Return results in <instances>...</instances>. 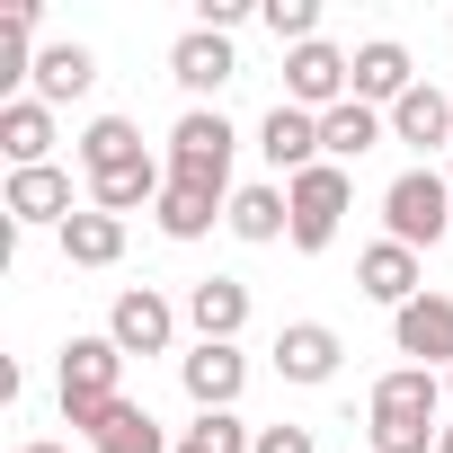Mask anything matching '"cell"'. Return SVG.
Instances as JSON below:
<instances>
[{
  "label": "cell",
  "mask_w": 453,
  "mask_h": 453,
  "mask_svg": "<svg viewBox=\"0 0 453 453\" xmlns=\"http://www.w3.org/2000/svg\"><path fill=\"white\" fill-rule=\"evenodd\" d=\"M444 409H453V373H444Z\"/></svg>",
  "instance_id": "1f68e13d"
},
{
  "label": "cell",
  "mask_w": 453,
  "mask_h": 453,
  "mask_svg": "<svg viewBox=\"0 0 453 453\" xmlns=\"http://www.w3.org/2000/svg\"><path fill=\"white\" fill-rule=\"evenodd\" d=\"M178 444H187V453H250L258 426H241V409H196V426H187Z\"/></svg>",
  "instance_id": "484cf974"
},
{
  "label": "cell",
  "mask_w": 453,
  "mask_h": 453,
  "mask_svg": "<svg viewBox=\"0 0 453 453\" xmlns=\"http://www.w3.org/2000/svg\"><path fill=\"white\" fill-rule=\"evenodd\" d=\"M391 142H409V151H453V98H444L435 81H418V89L391 107Z\"/></svg>",
  "instance_id": "ac0fdd59"
},
{
  "label": "cell",
  "mask_w": 453,
  "mask_h": 453,
  "mask_svg": "<svg viewBox=\"0 0 453 453\" xmlns=\"http://www.w3.org/2000/svg\"><path fill=\"white\" fill-rule=\"evenodd\" d=\"M89 453H178V444H169V426H160L142 400H125V409L89 435Z\"/></svg>",
  "instance_id": "d4e9b609"
},
{
  "label": "cell",
  "mask_w": 453,
  "mask_h": 453,
  "mask_svg": "<svg viewBox=\"0 0 453 453\" xmlns=\"http://www.w3.org/2000/svg\"><path fill=\"white\" fill-rule=\"evenodd\" d=\"M19 453H72V444H54V435H36V444H19Z\"/></svg>",
  "instance_id": "f546056e"
},
{
  "label": "cell",
  "mask_w": 453,
  "mask_h": 453,
  "mask_svg": "<svg viewBox=\"0 0 453 453\" xmlns=\"http://www.w3.org/2000/svg\"><path fill=\"white\" fill-rule=\"evenodd\" d=\"M232 241H250V250H267V241H285L294 232V204H285V178H258V187H241L232 196Z\"/></svg>",
  "instance_id": "d6986e66"
},
{
  "label": "cell",
  "mask_w": 453,
  "mask_h": 453,
  "mask_svg": "<svg viewBox=\"0 0 453 453\" xmlns=\"http://www.w3.org/2000/svg\"><path fill=\"white\" fill-rule=\"evenodd\" d=\"M258 19H267V36H276L285 54H294V45H320V0H267Z\"/></svg>",
  "instance_id": "4316f807"
},
{
  "label": "cell",
  "mask_w": 453,
  "mask_h": 453,
  "mask_svg": "<svg viewBox=\"0 0 453 453\" xmlns=\"http://www.w3.org/2000/svg\"><path fill=\"white\" fill-rule=\"evenodd\" d=\"M0 213H10V232H63V222L81 213L72 204V169H10Z\"/></svg>",
  "instance_id": "52a82bcc"
},
{
  "label": "cell",
  "mask_w": 453,
  "mask_h": 453,
  "mask_svg": "<svg viewBox=\"0 0 453 453\" xmlns=\"http://www.w3.org/2000/svg\"><path fill=\"white\" fill-rule=\"evenodd\" d=\"M250 453H320V444H311V426H258Z\"/></svg>",
  "instance_id": "f1b7e54d"
},
{
  "label": "cell",
  "mask_w": 453,
  "mask_h": 453,
  "mask_svg": "<svg viewBox=\"0 0 453 453\" xmlns=\"http://www.w3.org/2000/svg\"><path fill=\"white\" fill-rule=\"evenodd\" d=\"M98 89V54L89 45H45L36 54V81H27V98H45V107H72V98H89Z\"/></svg>",
  "instance_id": "ffe728a7"
},
{
  "label": "cell",
  "mask_w": 453,
  "mask_h": 453,
  "mask_svg": "<svg viewBox=\"0 0 453 453\" xmlns=\"http://www.w3.org/2000/svg\"><path fill=\"white\" fill-rule=\"evenodd\" d=\"M356 294H365V303H382V311H409V303L426 294V267H418V250H400V241H373V250L356 258Z\"/></svg>",
  "instance_id": "4fadbf2b"
},
{
  "label": "cell",
  "mask_w": 453,
  "mask_h": 453,
  "mask_svg": "<svg viewBox=\"0 0 453 453\" xmlns=\"http://www.w3.org/2000/svg\"><path fill=\"white\" fill-rule=\"evenodd\" d=\"M409 89H418V63H409V45H400V36L356 45V98H365V107H382V116H391Z\"/></svg>",
  "instance_id": "2e32d148"
},
{
  "label": "cell",
  "mask_w": 453,
  "mask_h": 453,
  "mask_svg": "<svg viewBox=\"0 0 453 453\" xmlns=\"http://www.w3.org/2000/svg\"><path fill=\"white\" fill-rule=\"evenodd\" d=\"M338 356H347V347H338L329 320H285V329H276V373L303 382V391H320V382L338 373Z\"/></svg>",
  "instance_id": "5bb4252c"
},
{
  "label": "cell",
  "mask_w": 453,
  "mask_h": 453,
  "mask_svg": "<svg viewBox=\"0 0 453 453\" xmlns=\"http://www.w3.org/2000/svg\"><path fill=\"white\" fill-rule=\"evenodd\" d=\"M250 19V0H196V27H213V36H232Z\"/></svg>",
  "instance_id": "83f0119b"
},
{
  "label": "cell",
  "mask_w": 453,
  "mask_h": 453,
  "mask_svg": "<svg viewBox=\"0 0 453 453\" xmlns=\"http://www.w3.org/2000/svg\"><path fill=\"white\" fill-rule=\"evenodd\" d=\"M107 338H116L125 356H169V347H178V303L151 294V285H125L116 311H107Z\"/></svg>",
  "instance_id": "ba28073f"
},
{
  "label": "cell",
  "mask_w": 453,
  "mask_h": 453,
  "mask_svg": "<svg viewBox=\"0 0 453 453\" xmlns=\"http://www.w3.org/2000/svg\"><path fill=\"white\" fill-rule=\"evenodd\" d=\"M365 435H373V453H435V435H444V373L391 365L373 382V400H365Z\"/></svg>",
  "instance_id": "6da1fadb"
},
{
  "label": "cell",
  "mask_w": 453,
  "mask_h": 453,
  "mask_svg": "<svg viewBox=\"0 0 453 453\" xmlns=\"http://www.w3.org/2000/svg\"><path fill=\"white\" fill-rule=\"evenodd\" d=\"M178 382H187V400H196V409H232V400L250 391V356H241V347L196 338V347L178 356Z\"/></svg>",
  "instance_id": "7c38bea8"
},
{
  "label": "cell",
  "mask_w": 453,
  "mask_h": 453,
  "mask_svg": "<svg viewBox=\"0 0 453 453\" xmlns=\"http://www.w3.org/2000/svg\"><path fill=\"white\" fill-rule=\"evenodd\" d=\"M444 178H453V151H444Z\"/></svg>",
  "instance_id": "d6a6232c"
},
{
  "label": "cell",
  "mask_w": 453,
  "mask_h": 453,
  "mask_svg": "<svg viewBox=\"0 0 453 453\" xmlns=\"http://www.w3.org/2000/svg\"><path fill=\"white\" fill-rule=\"evenodd\" d=\"M187 329L213 338V347H241V329H250V285H241V276H204V285H187Z\"/></svg>",
  "instance_id": "9a60e30c"
},
{
  "label": "cell",
  "mask_w": 453,
  "mask_h": 453,
  "mask_svg": "<svg viewBox=\"0 0 453 453\" xmlns=\"http://www.w3.org/2000/svg\"><path fill=\"white\" fill-rule=\"evenodd\" d=\"M232 151H241V134H232L222 107H187V116L169 125V178H178V187H204V196H222V204L241 196V187H232Z\"/></svg>",
  "instance_id": "277c9868"
},
{
  "label": "cell",
  "mask_w": 453,
  "mask_h": 453,
  "mask_svg": "<svg viewBox=\"0 0 453 453\" xmlns=\"http://www.w3.org/2000/svg\"><path fill=\"white\" fill-rule=\"evenodd\" d=\"M169 81H178L196 107H204L213 89H232V81H241V54H232V36H213V27H187V36L169 45Z\"/></svg>",
  "instance_id": "30bf717a"
},
{
  "label": "cell",
  "mask_w": 453,
  "mask_h": 453,
  "mask_svg": "<svg viewBox=\"0 0 453 453\" xmlns=\"http://www.w3.org/2000/svg\"><path fill=\"white\" fill-rule=\"evenodd\" d=\"M0 151H10V169H54V107L0 98Z\"/></svg>",
  "instance_id": "e0dca14e"
},
{
  "label": "cell",
  "mask_w": 453,
  "mask_h": 453,
  "mask_svg": "<svg viewBox=\"0 0 453 453\" xmlns=\"http://www.w3.org/2000/svg\"><path fill=\"white\" fill-rule=\"evenodd\" d=\"M222 213H232L222 196H204V187H178V178H169V196L151 204V222H160V241H204L213 222H222Z\"/></svg>",
  "instance_id": "cb8c5ba5"
},
{
  "label": "cell",
  "mask_w": 453,
  "mask_h": 453,
  "mask_svg": "<svg viewBox=\"0 0 453 453\" xmlns=\"http://www.w3.org/2000/svg\"><path fill=\"white\" fill-rule=\"evenodd\" d=\"M435 453H453V418H444V435H435Z\"/></svg>",
  "instance_id": "4dcf8cb0"
},
{
  "label": "cell",
  "mask_w": 453,
  "mask_h": 453,
  "mask_svg": "<svg viewBox=\"0 0 453 453\" xmlns=\"http://www.w3.org/2000/svg\"><path fill=\"white\" fill-rule=\"evenodd\" d=\"M373 142H391V116H382V107L347 98V107H329V116H320V160H338V169H347V160H365Z\"/></svg>",
  "instance_id": "44dd1931"
},
{
  "label": "cell",
  "mask_w": 453,
  "mask_h": 453,
  "mask_svg": "<svg viewBox=\"0 0 453 453\" xmlns=\"http://www.w3.org/2000/svg\"><path fill=\"white\" fill-rule=\"evenodd\" d=\"M382 241H400V250L453 241V178H444L435 160H418V169H400V178L382 187Z\"/></svg>",
  "instance_id": "3957f363"
},
{
  "label": "cell",
  "mask_w": 453,
  "mask_h": 453,
  "mask_svg": "<svg viewBox=\"0 0 453 453\" xmlns=\"http://www.w3.org/2000/svg\"><path fill=\"white\" fill-rule=\"evenodd\" d=\"M258 160H267V169H276L285 187H294L303 169H320V116H311V107H285V98H276V107L258 116Z\"/></svg>",
  "instance_id": "9c48e42d"
},
{
  "label": "cell",
  "mask_w": 453,
  "mask_h": 453,
  "mask_svg": "<svg viewBox=\"0 0 453 453\" xmlns=\"http://www.w3.org/2000/svg\"><path fill=\"white\" fill-rule=\"evenodd\" d=\"M391 338H400V356H409V365L453 373V294H418L409 311H391Z\"/></svg>",
  "instance_id": "8fae6325"
},
{
  "label": "cell",
  "mask_w": 453,
  "mask_h": 453,
  "mask_svg": "<svg viewBox=\"0 0 453 453\" xmlns=\"http://www.w3.org/2000/svg\"><path fill=\"white\" fill-rule=\"evenodd\" d=\"M72 151H81V169H89V178H107V169L142 160V125H134V116H89Z\"/></svg>",
  "instance_id": "603a6c76"
},
{
  "label": "cell",
  "mask_w": 453,
  "mask_h": 453,
  "mask_svg": "<svg viewBox=\"0 0 453 453\" xmlns=\"http://www.w3.org/2000/svg\"><path fill=\"white\" fill-rule=\"evenodd\" d=\"M347 98H356V54H338L329 36L285 54V107H311V116H329V107H347Z\"/></svg>",
  "instance_id": "8992f818"
},
{
  "label": "cell",
  "mask_w": 453,
  "mask_h": 453,
  "mask_svg": "<svg viewBox=\"0 0 453 453\" xmlns=\"http://www.w3.org/2000/svg\"><path fill=\"white\" fill-rule=\"evenodd\" d=\"M285 204H294V232H285V241H294L303 258H320V250L338 241L347 204H356V178H347L338 160H320V169H303V178L285 187Z\"/></svg>",
  "instance_id": "5b68a950"
},
{
  "label": "cell",
  "mask_w": 453,
  "mask_h": 453,
  "mask_svg": "<svg viewBox=\"0 0 453 453\" xmlns=\"http://www.w3.org/2000/svg\"><path fill=\"white\" fill-rule=\"evenodd\" d=\"M54 391H63V426L98 435L116 409H125V347L98 329V338H72L63 365H54Z\"/></svg>",
  "instance_id": "7a4b0ae2"
},
{
  "label": "cell",
  "mask_w": 453,
  "mask_h": 453,
  "mask_svg": "<svg viewBox=\"0 0 453 453\" xmlns=\"http://www.w3.org/2000/svg\"><path fill=\"white\" fill-rule=\"evenodd\" d=\"M54 241H63V267H116V258H125V222L98 213V204H81Z\"/></svg>",
  "instance_id": "7402d4cb"
}]
</instances>
